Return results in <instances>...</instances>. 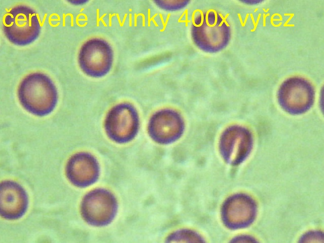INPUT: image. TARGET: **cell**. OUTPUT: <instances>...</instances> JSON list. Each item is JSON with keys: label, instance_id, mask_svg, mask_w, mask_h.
<instances>
[{"label": "cell", "instance_id": "obj_8", "mask_svg": "<svg viewBox=\"0 0 324 243\" xmlns=\"http://www.w3.org/2000/svg\"><path fill=\"white\" fill-rule=\"evenodd\" d=\"M120 105L113 107L108 113L105 121V129L113 141L123 143L133 136L135 128L131 121L126 120V107Z\"/></svg>", "mask_w": 324, "mask_h": 243}, {"label": "cell", "instance_id": "obj_9", "mask_svg": "<svg viewBox=\"0 0 324 243\" xmlns=\"http://www.w3.org/2000/svg\"><path fill=\"white\" fill-rule=\"evenodd\" d=\"M251 145L248 133L243 129L233 128L224 135L222 141L223 151L232 162H238L247 154Z\"/></svg>", "mask_w": 324, "mask_h": 243}, {"label": "cell", "instance_id": "obj_4", "mask_svg": "<svg viewBox=\"0 0 324 243\" xmlns=\"http://www.w3.org/2000/svg\"><path fill=\"white\" fill-rule=\"evenodd\" d=\"M113 51L105 40L94 38L87 41L81 47L78 62L81 70L92 77H100L110 70L113 61Z\"/></svg>", "mask_w": 324, "mask_h": 243}, {"label": "cell", "instance_id": "obj_3", "mask_svg": "<svg viewBox=\"0 0 324 243\" xmlns=\"http://www.w3.org/2000/svg\"><path fill=\"white\" fill-rule=\"evenodd\" d=\"M118 202L110 191L97 188L87 193L82 199L81 214L88 224L95 227L110 224L117 215Z\"/></svg>", "mask_w": 324, "mask_h": 243}, {"label": "cell", "instance_id": "obj_1", "mask_svg": "<svg viewBox=\"0 0 324 243\" xmlns=\"http://www.w3.org/2000/svg\"><path fill=\"white\" fill-rule=\"evenodd\" d=\"M17 95L22 107L29 113L39 117L50 114L58 102L57 88L47 75L33 73L20 83Z\"/></svg>", "mask_w": 324, "mask_h": 243}, {"label": "cell", "instance_id": "obj_6", "mask_svg": "<svg viewBox=\"0 0 324 243\" xmlns=\"http://www.w3.org/2000/svg\"><path fill=\"white\" fill-rule=\"evenodd\" d=\"M65 175L74 186L85 188L95 183L99 175V166L96 158L86 152L71 156L65 166Z\"/></svg>", "mask_w": 324, "mask_h": 243}, {"label": "cell", "instance_id": "obj_10", "mask_svg": "<svg viewBox=\"0 0 324 243\" xmlns=\"http://www.w3.org/2000/svg\"><path fill=\"white\" fill-rule=\"evenodd\" d=\"M181 1H156L155 3L160 8L165 10L174 11L182 9L185 4Z\"/></svg>", "mask_w": 324, "mask_h": 243}, {"label": "cell", "instance_id": "obj_11", "mask_svg": "<svg viewBox=\"0 0 324 243\" xmlns=\"http://www.w3.org/2000/svg\"><path fill=\"white\" fill-rule=\"evenodd\" d=\"M71 5L75 6H81L86 4L88 1L86 0H71L68 1Z\"/></svg>", "mask_w": 324, "mask_h": 243}, {"label": "cell", "instance_id": "obj_7", "mask_svg": "<svg viewBox=\"0 0 324 243\" xmlns=\"http://www.w3.org/2000/svg\"><path fill=\"white\" fill-rule=\"evenodd\" d=\"M28 206V197L24 188L18 183L5 180L0 185V214L6 220L21 218Z\"/></svg>", "mask_w": 324, "mask_h": 243}, {"label": "cell", "instance_id": "obj_2", "mask_svg": "<svg viewBox=\"0 0 324 243\" xmlns=\"http://www.w3.org/2000/svg\"><path fill=\"white\" fill-rule=\"evenodd\" d=\"M3 30L7 39L12 44L25 46L38 39L41 26L33 9L25 5H18L5 15Z\"/></svg>", "mask_w": 324, "mask_h": 243}, {"label": "cell", "instance_id": "obj_5", "mask_svg": "<svg viewBox=\"0 0 324 243\" xmlns=\"http://www.w3.org/2000/svg\"><path fill=\"white\" fill-rule=\"evenodd\" d=\"M313 92L310 85L304 80L292 79L285 82L279 93L281 106L293 114L305 112L313 102Z\"/></svg>", "mask_w": 324, "mask_h": 243}]
</instances>
